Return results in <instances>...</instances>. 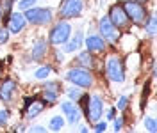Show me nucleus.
<instances>
[{
    "mask_svg": "<svg viewBox=\"0 0 157 133\" xmlns=\"http://www.w3.org/2000/svg\"><path fill=\"white\" fill-rule=\"evenodd\" d=\"M147 128H148V131L155 133V121H154L152 117H148L147 119Z\"/></svg>",
    "mask_w": 157,
    "mask_h": 133,
    "instance_id": "b1692460",
    "label": "nucleus"
},
{
    "mask_svg": "<svg viewBox=\"0 0 157 133\" xmlns=\"http://www.w3.org/2000/svg\"><path fill=\"white\" fill-rule=\"evenodd\" d=\"M80 38H82V34L78 32L77 36H75V39H73V41L70 43L68 46H66V52H73V50H77V48H78V45H80V41H82Z\"/></svg>",
    "mask_w": 157,
    "mask_h": 133,
    "instance_id": "aec40b11",
    "label": "nucleus"
},
{
    "mask_svg": "<svg viewBox=\"0 0 157 133\" xmlns=\"http://www.w3.org/2000/svg\"><path fill=\"white\" fill-rule=\"evenodd\" d=\"M82 13V0H64L61 5V16L64 18H77Z\"/></svg>",
    "mask_w": 157,
    "mask_h": 133,
    "instance_id": "1a4fd4ad",
    "label": "nucleus"
},
{
    "mask_svg": "<svg viewBox=\"0 0 157 133\" xmlns=\"http://www.w3.org/2000/svg\"><path fill=\"white\" fill-rule=\"evenodd\" d=\"M86 46H88V52L91 53H95V52H104V39L100 38V36H89L86 39Z\"/></svg>",
    "mask_w": 157,
    "mask_h": 133,
    "instance_id": "f8f14e48",
    "label": "nucleus"
},
{
    "mask_svg": "<svg viewBox=\"0 0 157 133\" xmlns=\"http://www.w3.org/2000/svg\"><path fill=\"white\" fill-rule=\"evenodd\" d=\"M109 20H111V23L116 27V29H121V27H125L128 23V18H127V13H125V9L121 7V5H113L111 7V11H109Z\"/></svg>",
    "mask_w": 157,
    "mask_h": 133,
    "instance_id": "6e6552de",
    "label": "nucleus"
},
{
    "mask_svg": "<svg viewBox=\"0 0 157 133\" xmlns=\"http://www.w3.org/2000/svg\"><path fill=\"white\" fill-rule=\"evenodd\" d=\"M14 91H16V84H14L13 80H6V82L2 84V87H0V99H2V101H11Z\"/></svg>",
    "mask_w": 157,
    "mask_h": 133,
    "instance_id": "9b49d317",
    "label": "nucleus"
},
{
    "mask_svg": "<svg viewBox=\"0 0 157 133\" xmlns=\"http://www.w3.org/2000/svg\"><path fill=\"white\" fill-rule=\"evenodd\" d=\"M66 80L71 82L73 85L78 87H91L93 85V76L86 69H70L66 73Z\"/></svg>",
    "mask_w": 157,
    "mask_h": 133,
    "instance_id": "7ed1b4c3",
    "label": "nucleus"
},
{
    "mask_svg": "<svg viewBox=\"0 0 157 133\" xmlns=\"http://www.w3.org/2000/svg\"><path fill=\"white\" fill-rule=\"evenodd\" d=\"M7 39H9V32L6 29H2L0 30V43L4 45V43H7Z\"/></svg>",
    "mask_w": 157,
    "mask_h": 133,
    "instance_id": "393cba45",
    "label": "nucleus"
},
{
    "mask_svg": "<svg viewBox=\"0 0 157 133\" xmlns=\"http://www.w3.org/2000/svg\"><path fill=\"white\" fill-rule=\"evenodd\" d=\"M7 119H9V112L7 110H0V126L7 123Z\"/></svg>",
    "mask_w": 157,
    "mask_h": 133,
    "instance_id": "5701e85b",
    "label": "nucleus"
},
{
    "mask_svg": "<svg viewBox=\"0 0 157 133\" xmlns=\"http://www.w3.org/2000/svg\"><path fill=\"white\" fill-rule=\"evenodd\" d=\"M78 60H80L84 66H89V67L93 66V57H91V53H89V52H82V53L78 55Z\"/></svg>",
    "mask_w": 157,
    "mask_h": 133,
    "instance_id": "a211bd4d",
    "label": "nucleus"
},
{
    "mask_svg": "<svg viewBox=\"0 0 157 133\" xmlns=\"http://www.w3.org/2000/svg\"><path fill=\"white\" fill-rule=\"evenodd\" d=\"M25 16L21 14V13H13L9 16V20H7V27H9V30L13 32V34H18V32H21V29L25 27Z\"/></svg>",
    "mask_w": 157,
    "mask_h": 133,
    "instance_id": "9d476101",
    "label": "nucleus"
},
{
    "mask_svg": "<svg viewBox=\"0 0 157 133\" xmlns=\"http://www.w3.org/2000/svg\"><path fill=\"white\" fill-rule=\"evenodd\" d=\"M125 106H127V98L123 96V98H120V101H118V108H120V110H125Z\"/></svg>",
    "mask_w": 157,
    "mask_h": 133,
    "instance_id": "a878e982",
    "label": "nucleus"
},
{
    "mask_svg": "<svg viewBox=\"0 0 157 133\" xmlns=\"http://www.w3.org/2000/svg\"><path fill=\"white\" fill-rule=\"evenodd\" d=\"M34 2H36V0H21V2H20V9H29V7H32V5H34Z\"/></svg>",
    "mask_w": 157,
    "mask_h": 133,
    "instance_id": "4be33fe9",
    "label": "nucleus"
},
{
    "mask_svg": "<svg viewBox=\"0 0 157 133\" xmlns=\"http://www.w3.org/2000/svg\"><path fill=\"white\" fill-rule=\"evenodd\" d=\"M70 32H71V27L68 23H64V21L57 23L50 32V43L52 45H64L70 39Z\"/></svg>",
    "mask_w": 157,
    "mask_h": 133,
    "instance_id": "423d86ee",
    "label": "nucleus"
},
{
    "mask_svg": "<svg viewBox=\"0 0 157 133\" xmlns=\"http://www.w3.org/2000/svg\"><path fill=\"white\" fill-rule=\"evenodd\" d=\"M43 108H45V103H43V101H39V99H30V105H27L25 114H27V117H36L38 114L43 112Z\"/></svg>",
    "mask_w": 157,
    "mask_h": 133,
    "instance_id": "dca6fc26",
    "label": "nucleus"
},
{
    "mask_svg": "<svg viewBox=\"0 0 157 133\" xmlns=\"http://www.w3.org/2000/svg\"><path fill=\"white\" fill-rule=\"evenodd\" d=\"M136 2H139V4H141V0H136Z\"/></svg>",
    "mask_w": 157,
    "mask_h": 133,
    "instance_id": "2f4dec72",
    "label": "nucleus"
},
{
    "mask_svg": "<svg viewBox=\"0 0 157 133\" xmlns=\"http://www.w3.org/2000/svg\"><path fill=\"white\" fill-rule=\"evenodd\" d=\"M59 84H47L45 85V92H43V96H45V99L48 101V103H54L56 99H57L59 96Z\"/></svg>",
    "mask_w": 157,
    "mask_h": 133,
    "instance_id": "2eb2a0df",
    "label": "nucleus"
},
{
    "mask_svg": "<svg viewBox=\"0 0 157 133\" xmlns=\"http://www.w3.org/2000/svg\"><path fill=\"white\" fill-rule=\"evenodd\" d=\"M47 48H48V43L45 39H36L34 41V46H32V59L34 60H39L47 53Z\"/></svg>",
    "mask_w": 157,
    "mask_h": 133,
    "instance_id": "4468645a",
    "label": "nucleus"
},
{
    "mask_svg": "<svg viewBox=\"0 0 157 133\" xmlns=\"http://www.w3.org/2000/svg\"><path fill=\"white\" fill-rule=\"evenodd\" d=\"M121 123H123L121 117H118L116 121H114V131H120V130H121Z\"/></svg>",
    "mask_w": 157,
    "mask_h": 133,
    "instance_id": "cd10ccee",
    "label": "nucleus"
},
{
    "mask_svg": "<svg viewBox=\"0 0 157 133\" xmlns=\"http://www.w3.org/2000/svg\"><path fill=\"white\" fill-rule=\"evenodd\" d=\"M63 112L68 115L70 123H77L80 119V110H78L77 105H73V103H63Z\"/></svg>",
    "mask_w": 157,
    "mask_h": 133,
    "instance_id": "ddd939ff",
    "label": "nucleus"
},
{
    "mask_svg": "<svg viewBox=\"0 0 157 133\" xmlns=\"http://www.w3.org/2000/svg\"><path fill=\"white\" fill-rule=\"evenodd\" d=\"M63 124H64V119H63L61 115H56V117H52V121H50V130L57 131V130L63 128Z\"/></svg>",
    "mask_w": 157,
    "mask_h": 133,
    "instance_id": "f3484780",
    "label": "nucleus"
},
{
    "mask_svg": "<svg viewBox=\"0 0 157 133\" xmlns=\"http://www.w3.org/2000/svg\"><path fill=\"white\" fill-rule=\"evenodd\" d=\"M30 131H45V128H41V126H34V128H30Z\"/></svg>",
    "mask_w": 157,
    "mask_h": 133,
    "instance_id": "c756f323",
    "label": "nucleus"
},
{
    "mask_svg": "<svg viewBox=\"0 0 157 133\" xmlns=\"http://www.w3.org/2000/svg\"><path fill=\"white\" fill-rule=\"evenodd\" d=\"M121 7L127 13V18L132 20L134 23L143 25V23L147 21V9L143 7V4H139L136 0H128L125 4H121Z\"/></svg>",
    "mask_w": 157,
    "mask_h": 133,
    "instance_id": "f257e3e1",
    "label": "nucleus"
},
{
    "mask_svg": "<svg viewBox=\"0 0 157 133\" xmlns=\"http://www.w3.org/2000/svg\"><path fill=\"white\" fill-rule=\"evenodd\" d=\"M107 76L109 80H113V82H123V78H125V73H123V64H121V60L116 57V55H113V57H109L107 60Z\"/></svg>",
    "mask_w": 157,
    "mask_h": 133,
    "instance_id": "39448f33",
    "label": "nucleus"
},
{
    "mask_svg": "<svg viewBox=\"0 0 157 133\" xmlns=\"http://www.w3.org/2000/svg\"><path fill=\"white\" fill-rule=\"evenodd\" d=\"M147 32L150 38L155 36V16H150V20H148V23H147Z\"/></svg>",
    "mask_w": 157,
    "mask_h": 133,
    "instance_id": "6ab92c4d",
    "label": "nucleus"
},
{
    "mask_svg": "<svg viewBox=\"0 0 157 133\" xmlns=\"http://www.w3.org/2000/svg\"><path fill=\"white\" fill-rule=\"evenodd\" d=\"M102 114H104V103L100 96H91L86 105V115H88L89 123H98Z\"/></svg>",
    "mask_w": 157,
    "mask_h": 133,
    "instance_id": "20e7f679",
    "label": "nucleus"
},
{
    "mask_svg": "<svg viewBox=\"0 0 157 133\" xmlns=\"http://www.w3.org/2000/svg\"><path fill=\"white\" fill-rule=\"evenodd\" d=\"M0 75H2V64H0Z\"/></svg>",
    "mask_w": 157,
    "mask_h": 133,
    "instance_id": "7c9ffc66",
    "label": "nucleus"
},
{
    "mask_svg": "<svg viewBox=\"0 0 157 133\" xmlns=\"http://www.w3.org/2000/svg\"><path fill=\"white\" fill-rule=\"evenodd\" d=\"M95 130H97V131H105V123L97 124V126H95Z\"/></svg>",
    "mask_w": 157,
    "mask_h": 133,
    "instance_id": "c85d7f7f",
    "label": "nucleus"
},
{
    "mask_svg": "<svg viewBox=\"0 0 157 133\" xmlns=\"http://www.w3.org/2000/svg\"><path fill=\"white\" fill-rule=\"evenodd\" d=\"M68 96L71 98V99H78V98H80L78 91H73V89H70V91H68Z\"/></svg>",
    "mask_w": 157,
    "mask_h": 133,
    "instance_id": "bb28decb",
    "label": "nucleus"
},
{
    "mask_svg": "<svg viewBox=\"0 0 157 133\" xmlns=\"http://www.w3.org/2000/svg\"><path fill=\"white\" fill-rule=\"evenodd\" d=\"M25 20L34 23V25H45L52 21V11L47 7H38V9H27L25 11Z\"/></svg>",
    "mask_w": 157,
    "mask_h": 133,
    "instance_id": "f03ea898",
    "label": "nucleus"
},
{
    "mask_svg": "<svg viewBox=\"0 0 157 133\" xmlns=\"http://www.w3.org/2000/svg\"><path fill=\"white\" fill-rule=\"evenodd\" d=\"M50 71H52V69H50V66L39 67L38 71H36V78H39V80H41V78H47V76L50 75Z\"/></svg>",
    "mask_w": 157,
    "mask_h": 133,
    "instance_id": "412c9836",
    "label": "nucleus"
},
{
    "mask_svg": "<svg viewBox=\"0 0 157 133\" xmlns=\"http://www.w3.org/2000/svg\"><path fill=\"white\" fill-rule=\"evenodd\" d=\"M98 29H100V34H102V39H105L109 43H116L118 38H120V34H118V29L111 23V20L105 16V18L100 20V25H98Z\"/></svg>",
    "mask_w": 157,
    "mask_h": 133,
    "instance_id": "0eeeda50",
    "label": "nucleus"
}]
</instances>
